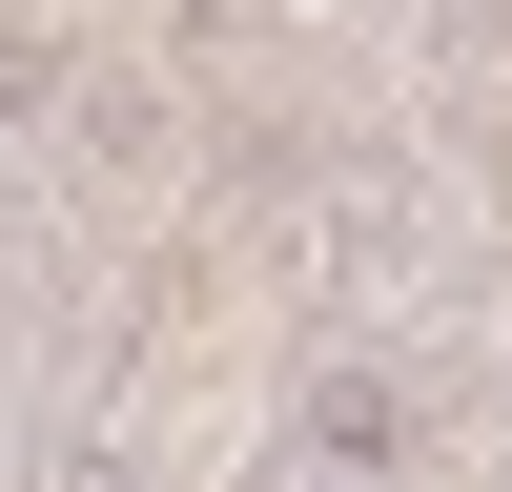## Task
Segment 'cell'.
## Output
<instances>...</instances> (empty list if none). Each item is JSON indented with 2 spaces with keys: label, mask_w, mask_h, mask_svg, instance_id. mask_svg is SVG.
I'll return each instance as SVG.
<instances>
[{
  "label": "cell",
  "mask_w": 512,
  "mask_h": 492,
  "mask_svg": "<svg viewBox=\"0 0 512 492\" xmlns=\"http://www.w3.org/2000/svg\"><path fill=\"white\" fill-rule=\"evenodd\" d=\"M492 349H512V287H492Z\"/></svg>",
  "instance_id": "obj_4"
},
{
  "label": "cell",
  "mask_w": 512,
  "mask_h": 492,
  "mask_svg": "<svg viewBox=\"0 0 512 492\" xmlns=\"http://www.w3.org/2000/svg\"><path fill=\"white\" fill-rule=\"evenodd\" d=\"M267 451H308V472H349V492H431L451 410H431V369H410V349L328 328V349H287V390H267Z\"/></svg>",
  "instance_id": "obj_1"
},
{
  "label": "cell",
  "mask_w": 512,
  "mask_h": 492,
  "mask_svg": "<svg viewBox=\"0 0 512 492\" xmlns=\"http://www.w3.org/2000/svg\"><path fill=\"white\" fill-rule=\"evenodd\" d=\"M246 492H349V472H308V451H246Z\"/></svg>",
  "instance_id": "obj_3"
},
{
  "label": "cell",
  "mask_w": 512,
  "mask_h": 492,
  "mask_svg": "<svg viewBox=\"0 0 512 492\" xmlns=\"http://www.w3.org/2000/svg\"><path fill=\"white\" fill-rule=\"evenodd\" d=\"M41 492H164V451H123V431H82V451H62Z\"/></svg>",
  "instance_id": "obj_2"
}]
</instances>
